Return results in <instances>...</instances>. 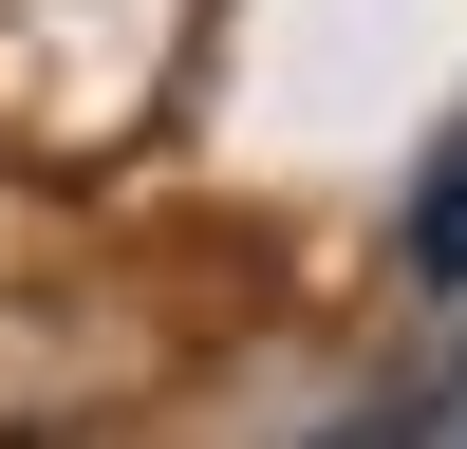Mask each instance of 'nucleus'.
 <instances>
[{
  "label": "nucleus",
  "instance_id": "f03ea898",
  "mask_svg": "<svg viewBox=\"0 0 467 449\" xmlns=\"http://www.w3.org/2000/svg\"><path fill=\"white\" fill-rule=\"evenodd\" d=\"M411 281H449V299H467V131L431 150V187H411Z\"/></svg>",
  "mask_w": 467,
  "mask_h": 449
},
{
  "label": "nucleus",
  "instance_id": "f257e3e1",
  "mask_svg": "<svg viewBox=\"0 0 467 449\" xmlns=\"http://www.w3.org/2000/svg\"><path fill=\"white\" fill-rule=\"evenodd\" d=\"M337 431H356V449H467V337H449V356H411L393 393H356Z\"/></svg>",
  "mask_w": 467,
  "mask_h": 449
}]
</instances>
